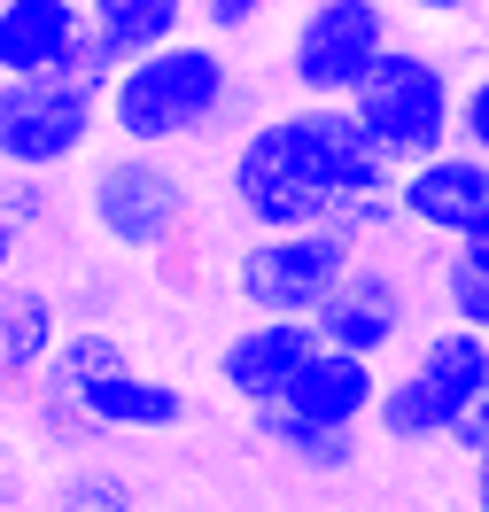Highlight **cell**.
I'll use <instances>...</instances> for the list:
<instances>
[{"mask_svg":"<svg viewBox=\"0 0 489 512\" xmlns=\"http://www.w3.org/2000/svg\"><path fill=\"white\" fill-rule=\"evenodd\" d=\"M396 210L427 241H466L489 225V156L474 148H443V156L396 171Z\"/></svg>","mask_w":489,"mask_h":512,"instance_id":"30bf717a","label":"cell"},{"mask_svg":"<svg viewBox=\"0 0 489 512\" xmlns=\"http://www.w3.org/2000/svg\"><path fill=\"white\" fill-rule=\"evenodd\" d=\"M249 435H257L280 466H295V474H342V466L358 458V435H350V427H311V419H295L288 404H257V412H249Z\"/></svg>","mask_w":489,"mask_h":512,"instance_id":"e0dca14e","label":"cell"},{"mask_svg":"<svg viewBox=\"0 0 489 512\" xmlns=\"http://www.w3.org/2000/svg\"><path fill=\"white\" fill-rule=\"evenodd\" d=\"M489 381V342L474 326H443V334H427L420 357L381 381V404H373V427L389 435V443H451L458 412L474 404V388Z\"/></svg>","mask_w":489,"mask_h":512,"instance_id":"5b68a950","label":"cell"},{"mask_svg":"<svg viewBox=\"0 0 489 512\" xmlns=\"http://www.w3.org/2000/svg\"><path fill=\"white\" fill-rule=\"evenodd\" d=\"M389 47V0H311L288 39V78L303 101H350Z\"/></svg>","mask_w":489,"mask_h":512,"instance_id":"52a82bcc","label":"cell"},{"mask_svg":"<svg viewBox=\"0 0 489 512\" xmlns=\"http://www.w3.org/2000/svg\"><path fill=\"white\" fill-rule=\"evenodd\" d=\"M8 264H16V225L0 218V288H8Z\"/></svg>","mask_w":489,"mask_h":512,"instance_id":"484cf974","label":"cell"},{"mask_svg":"<svg viewBox=\"0 0 489 512\" xmlns=\"http://www.w3.org/2000/svg\"><path fill=\"white\" fill-rule=\"evenodd\" d=\"M226 194L249 233H311V225L334 218V202L319 194V179L295 163L280 117H257L233 148V171H226Z\"/></svg>","mask_w":489,"mask_h":512,"instance_id":"9c48e42d","label":"cell"},{"mask_svg":"<svg viewBox=\"0 0 489 512\" xmlns=\"http://www.w3.org/2000/svg\"><path fill=\"white\" fill-rule=\"evenodd\" d=\"M358 241H342L334 225L311 233H249L233 249V295L257 311V319H319V303L350 272H358Z\"/></svg>","mask_w":489,"mask_h":512,"instance_id":"277c9868","label":"cell"},{"mask_svg":"<svg viewBox=\"0 0 489 512\" xmlns=\"http://www.w3.org/2000/svg\"><path fill=\"white\" fill-rule=\"evenodd\" d=\"M451 443L466 450V458H474V450L489 443V381L474 388V404H466V412H458V427H451Z\"/></svg>","mask_w":489,"mask_h":512,"instance_id":"603a6c76","label":"cell"},{"mask_svg":"<svg viewBox=\"0 0 489 512\" xmlns=\"http://www.w3.org/2000/svg\"><path fill=\"white\" fill-rule=\"evenodd\" d=\"M86 218L109 249L125 256H163L187 241V225H195V194L187 179L156 163V148H125V156H109L86 179Z\"/></svg>","mask_w":489,"mask_h":512,"instance_id":"8992f818","label":"cell"},{"mask_svg":"<svg viewBox=\"0 0 489 512\" xmlns=\"http://www.w3.org/2000/svg\"><path fill=\"white\" fill-rule=\"evenodd\" d=\"M458 148L489 156V70H474V78L458 86Z\"/></svg>","mask_w":489,"mask_h":512,"instance_id":"44dd1931","label":"cell"},{"mask_svg":"<svg viewBox=\"0 0 489 512\" xmlns=\"http://www.w3.org/2000/svg\"><path fill=\"white\" fill-rule=\"evenodd\" d=\"M187 16H195V0H86V24H94V39L117 63L187 39Z\"/></svg>","mask_w":489,"mask_h":512,"instance_id":"2e32d148","label":"cell"},{"mask_svg":"<svg viewBox=\"0 0 489 512\" xmlns=\"http://www.w3.org/2000/svg\"><path fill=\"white\" fill-rule=\"evenodd\" d=\"M350 117L365 125V140H373L396 171H412V163L458 148V78L435 63V55H420V47H389V55L358 78Z\"/></svg>","mask_w":489,"mask_h":512,"instance_id":"3957f363","label":"cell"},{"mask_svg":"<svg viewBox=\"0 0 489 512\" xmlns=\"http://www.w3.org/2000/svg\"><path fill=\"white\" fill-rule=\"evenodd\" d=\"M264 8H280V0H195V16H202V32H210V39H241V32H257Z\"/></svg>","mask_w":489,"mask_h":512,"instance_id":"ffe728a7","label":"cell"},{"mask_svg":"<svg viewBox=\"0 0 489 512\" xmlns=\"http://www.w3.org/2000/svg\"><path fill=\"white\" fill-rule=\"evenodd\" d=\"M319 342L326 350H350V357H381L404 342V326H412V295H404V280H396L381 256H358V272L342 280V288L319 303Z\"/></svg>","mask_w":489,"mask_h":512,"instance_id":"8fae6325","label":"cell"},{"mask_svg":"<svg viewBox=\"0 0 489 512\" xmlns=\"http://www.w3.org/2000/svg\"><path fill=\"white\" fill-rule=\"evenodd\" d=\"M101 117L125 148H171V140H202V132L249 117V86L233 78L218 39H171V47L132 55L117 70V94H109Z\"/></svg>","mask_w":489,"mask_h":512,"instance_id":"6da1fadb","label":"cell"},{"mask_svg":"<svg viewBox=\"0 0 489 512\" xmlns=\"http://www.w3.org/2000/svg\"><path fill=\"white\" fill-rule=\"evenodd\" d=\"M86 39V0H0V78H47Z\"/></svg>","mask_w":489,"mask_h":512,"instance_id":"5bb4252c","label":"cell"},{"mask_svg":"<svg viewBox=\"0 0 489 512\" xmlns=\"http://www.w3.org/2000/svg\"><path fill=\"white\" fill-rule=\"evenodd\" d=\"M396 8H412V16H474L482 0H396Z\"/></svg>","mask_w":489,"mask_h":512,"instance_id":"cb8c5ba5","label":"cell"},{"mask_svg":"<svg viewBox=\"0 0 489 512\" xmlns=\"http://www.w3.org/2000/svg\"><path fill=\"white\" fill-rule=\"evenodd\" d=\"M63 342V303L47 288H0V388H32L47 350Z\"/></svg>","mask_w":489,"mask_h":512,"instance_id":"9a60e30c","label":"cell"},{"mask_svg":"<svg viewBox=\"0 0 489 512\" xmlns=\"http://www.w3.org/2000/svg\"><path fill=\"white\" fill-rule=\"evenodd\" d=\"M311 350H319L311 319H249V326H233V342L218 350V381H226V396H241L257 412V404H280V388L295 381V365Z\"/></svg>","mask_w":489,"mask_h":512,"instance_id":"7c38bea8","label":"cell"},{"mask_svg":"<svg viewBox=\"0 0 489 512\" xmlns=\"http://www.w3.org/2000/svg\"><path fill=\"white\" fill-rule=\"evenodd\" d=\"M474 505H482V512H489V443H482V450H474Z\"/></svg>","mask_w":489,"mask_h":512,"instance_id":"d4e9b609","label":"cell"},{"mask_svg":"<svg viewBox=\"0 0 489 512\" xmlns=\"http://www.w3.org/2000/svg\"><path fill=\"white\" fill-rule=\"evenodd\" d=\"M32 396L55 419H78V427H94V435H109V427H117V435H156V427H179V419H187V396L171 381H148L125 357V342L101 334V326H78V334H63V342L47 350Z\"/></svg>","mask_w":489,"mask_h":512,"instance_id":"7a4b0ae2","label":"cell"},{"mask_svg":"<svg viewBox=\"0 0 489 512\" xmlns=\"http://www.w3.org/2000/svg\"><path fill=\"white\" fill-rule=\"evenodd\" d=\"M0 218L16 225V233H24V225H47V218H55V194H47V179H39V171H16V179L0 187Z\"/></svg>","mask_w":489,"mask_h":512,"instance_id":"d6986e66","label":"cell"},{"mask_svg":"<svg viewBox=\"0 0 489 512\" xmlns=\"http://www.w3.org/2000/svg\"><path fill=\"white\" fill-rule=\"evenodd\" d=\"M443 311H451V326H474L489 342V264L482 256H466V249H443Z\"/></svg>","mask_w":489,"mask_h":512,"instance_id":"ac0fdd59","label":"cell"},{"mask_svg":"<svg viewBox=\"0 0 489 512\" xmlns=\"http://www.w3.org/2000/svg\"><path fill=\"white\" fill-rule=\"evenodd\" d=\"M63 512H132V489L109 481V474H78L63 489Z\"/></svg>","mask_w":489,"mask_h":512,"instance_id":"7402d4cb","label":"cell"},{"mask_svg":"<svg viewBox=\"0 0 489 512\" xmlns=\"http://www.w3.org/2000/svg\"><path fill=\"white\" fill-rule=\"evenodd\" d=\"M101 109L70 70H47V78H0V163L8 171H55V163H78L86 140H94Z\"/></svg>","mask_w":489,"mask_h":512,"instance_id":"ba28073f","label":"cell"},{"mask_svg":"<svg viewBox=\"0 0 489 512\" xmlns=\"http://www.w3.org/2000/svg\"><path fill=\"white\" fill-rule=\"evenodd\" d=\"M280 404H288L295 419H311V427H350V435H358L365 419H373V404H381V365L319 342V350L295 365V381L280 388Z\"/></svg>","mask_w":489,"mask_h":512,"instance_id":"4fadbf2b","label":"cell"},{"mask_svg":"<svg viewBox=\"0 0 489 512\" xmlns=\"http://www.w3.org/2000/svg\"><path fill=\"white\" fill-rule=\"evenodd\" d=\"M451 249H466V256H482V264H489V225H482V233H466V241H451Z\"/></svg>","mask_w":489,"mask_h":512,"instance_id":"4316f807","label":"cell"}]
</instances>
